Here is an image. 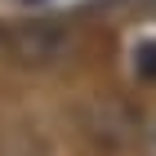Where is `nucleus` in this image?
<instances>
[{
  "label": "nucleus",
  "instance_id": "f257e3e1",
  "mask_svg": "<svg viewBox=\"0 0 156 156\" xmlns=\"http://www.w3.org/2000/svg\"><path fill=\"white\" fill-rule=\"evenodd\" d=\"M13 58L27 62V67H45V62H58L72 54V27L62 23H27L13 31Z\"/></svg>",
  "mask_w": 156,
  "mask_h": 156
},
{
  "label": "nucleus",
  "instance_id": "f03ea898",
  "mask_svg": "<svg viewBox=\"0 0 156 156\" xmlns=\"http://www.w3.org/2000/svg\"><path fill=\"white\" fill-rule=\"evenodd\" d=\"M152 67H156V54H152V49H143V54H138V72L147 76V72H152Z\"/></svg>",
  "mask_w": 156,
  "mask_h": 156
}]
</instances>
